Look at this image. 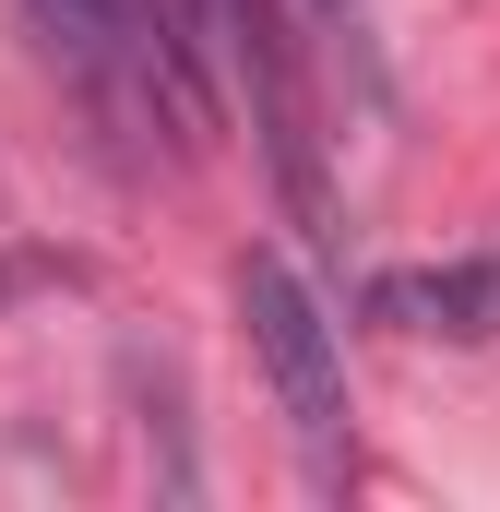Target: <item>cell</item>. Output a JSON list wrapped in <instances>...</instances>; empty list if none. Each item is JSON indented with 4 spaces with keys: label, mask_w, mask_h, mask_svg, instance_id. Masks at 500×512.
I'll list each match as a JSON object with an SVG mask.
<instances>
[{
    "label": "cell",
    "mask_w": 500,
    "mask_h": 512,
    "mask_svg": "<svg viewBox=\"0 0 500 512\" xmlns=\"http://www.w3.org/2000/svg\"><path fill=\"white\" fill-rule=\"evenodd\" d=\"M370 322L417 334V346H500V251L381 262V274H370Z\"/></svg>",
    "instance_id": "2"
},
{
    "label": "cell",
    "mask_w": 500,
    "mask_h": 512,
    "mask_svg": "<svg viewBox=\"0 0 500 512\" xmlns=\"http://www.w3.org/2000/svg\"><path fill=\"white\" fill-rule=\"evenodd\" d=\"M239 322H250V358H262L274 405H286V429H298L310 477L334 489V477L358 465V417H346V346H334V310L298 286V262L250 251V262H239Z\"/></svg>",
    "instance_id": "1"
}]
</instances>
